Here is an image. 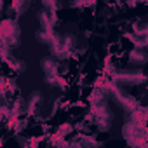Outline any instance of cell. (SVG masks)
<instances>
[{"label":"cell","mask_w":148,"mask_h":148,"mask_svg":"<svg viewBox=\"0 0 148 148\" xmlns=\"http://www.w3.org/2000/svg\"><path fill=\"white\" fill-rule=\"evenodd\" d=\"M122 132H124V138L127 139V143H129V145H132V146L146 145L148 134L145 132L143 124H138V122H134V120H129V122L124 125Z\"/></svg>","instance_id":"6da1fadb"},{"label":"cell","mask_w":148,"mask_h":148,"mask_svg":"<svg viewBox=\"0 0 148 148\" xmlns=\"http://www.w3.org/2000/svg\"><path fill=\"white\" fill-rule=\"evenodd\" d=\"M0 33H2V42L9 44L11 47H16L19 44V26L12 19H5L0 25Z\"/></svg>","instance_id":"7a4b0ae2"},{"label":"cell","mask_w":148,"mask_h":148,"mask_svg":"<svg viewBox=\"0 0 148 148\" xmlns=\"http://www.w3.org/2000/svg\"><path fill=\"white\" fill-rule=\"evenodd\" d=\"M112 79L117 82V84H131V86H136V84H143L146 79L145 73L141 71H115Z\"/></svg>","instance_id":"3957f363"},{"label":"cell","mask_w":148,"mask_h":148,"mask_svg":"<svg viewBox=\"0 0 148 148\" xmlns=\"http://www.w3.org/2000/svg\"><path fill=\"white\" fill-rule=\"evenodd\" d=\"M113 96H115L117 103H119L122 108H125L127 112H132V110H136V108L139 106L136 98H132V96L125 94V92H124L122 89H119V87H115V89H113Z\"/></svg>","instance_id":"277c9868"},{"label":"cell","mask_w":148,"mask_h":148,"mask_svg":"<svg viewBox=\"0 0 148 148\" xmlns=\"http://www.w3.org/2000/svg\"><path fill=\"white\" fill-rule=\"evenodd\" d=\"M38 21H40V26H42V28H45V30H52L54 25H56V21H58V18H56V11L47 9V11L38 12Z\"/></svg>","instance_id":"5b68a950"},{"label":"cell","mask_w":148,"mask_h":148,"mask_svg":"<svg viewBox=\"0 0 148 148\" xmlns=\"http://www.w3.org/2000/svg\"><path fill=\"white\" fill-rule=\"evenodd\" d=\"M146 59H148L146 51H143V49H139V47H136V49L131 51V54H129V61H131L132 64H143V63H146Z\"/></svg>","instance_id":"8992f818"},{"label":"cell","mask_w":148,"mask_h":148,"mask_svg":"<svg viewBox=\"0 0 148 148\" xmlns=\"http://www.w3.org/2000/svg\"><path fill=\"white\" fill-rule=\"evenodd\" d=\"M40 105H42V96H40L38 92L32 94V98H30V101H28V113H35V112L40 108Z\"/></svg>","instance_id":"52a82bcc"},{"label":"cell","mask_w":148,"mask_h":148,"mask_svg":"<svg viewBox=\"0 0 148 148\" xmlns=\"http://www.w3.org/2000/svg\"><path fill=\"white\" fill-rule=\"evenodd\" d=\"M30 5V0H12V7L16 11V14H23Z\"/></svg>","instance_id":"ba28073f"},{"label":"cell","mask_w":148,"mask_h":148,"mask_svg":"<svg viewBox=\"0 0 148 148\" xmlns=\"http://www.w3.org/2000/svg\"><path fill=\"white\" fill-rule=\"evenodd\" d=\"M9 63H11V68H12L14 71H18V73H21V71H25V68H26V64H25L23 61H19V59H16V58H12V59H9Z\"/></svg>","instance_id":"9c48e42d"},{"label":"cell","mask_w":148,"mask_h":148,"mask_svg":"<svg viewBox=\"0 0 148 148\" xmlns=\"http://www.w3.org/2000/svg\"><path fill=\"white\" fill-rule=\"evenodd\" d=\"M42 4L47 9H51V11H56L58 9V0H42Z\"/></svg>","instance_id":"30bf717a"},{"label":"cell","mask_w":148,"mask_h":148,"mask_svg":"<svg viewBox=\"0 0 148 148\" xmlns=\"http://www.w3.org/2000/svg\"><path fill=\"white\" fill-rule=\"evenodd\" d=\"M66 132H71V125H70V124H63V125L59 127V131H58L59 136H66Z\"/></svg>","instance_id":"8fae6325"},{"label":"cell","mask_w":148,"mask_h":148,"mask_svg":"<svg viewBox=\"0 0 148 148\" xmlns=\"http://www.w3.org/2000/svg\"><path fill=\"white\" fill-rule=\"evenodd\" d=\"M146 110H148V106H146Z\"/></svg>","instance_id":"7c38bea8"},{"label":"cell","mask_w":148,"mask_h":148,"mask_svg":"<svg viewBox=\"0 0 148 148\" xmlns=\"http://www.w3.org/2000/svg\"><path fill=\"white\" fill-rule=\"evenodd\" d=\"M146 84H148V82H146Z\"/></svg>","instance_id":"4fadbf2b"}]
</instances>
